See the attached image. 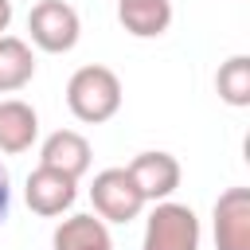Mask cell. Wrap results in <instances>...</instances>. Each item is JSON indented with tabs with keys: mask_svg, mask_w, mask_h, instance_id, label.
Segmentation results:
<instances>
[{
	"mask_svg": "<svg viewBox=\"0 0 250 250\" xmlns=\"http://www.w3.org/2000/svg\"><path fill=\"white\" fill-rule=\"evenodd\" d=\"M8 211H12V180H8V168L0 160V223L8 219Z\"/></svg>",
	"mask_w": 250,
	"mask_h": 250,
	"instance_id": "5bb4252c",
	"label": "cell"
},
{
	"mask_svg": "<svg viewBox=\"0 0 250 250\" xmlns=\"http://www.w3.org/2000/svg\"><path fill=\"white\" fill-rule=\"evenodd\" d=\"M35 78V55L23 39L0 35V94H16Z\"/></svg>",
	"mask_w": 250,
	"mask_h": 250,
	"instance_id": "7c38bea8",
	"label": "cell"
},
{
	"mask_svg": "<svg viewBox=\"0 0 250 250\" xmlns=\"http://www.w3.org/2000/svg\"><path fill=\"white\" fill-rule=\"evenodd\" d=\"M8 23H12V0H0V35L8 31Z\"/></svg>",
	"mask_w": 250,
	"mask_h": 250,
	"instance_id": "9a60e30c",
	"label": "cell"
},
{
	"mask_svg": "<svg viewBox=\"0 0 250 250\" xmlns=\"http://www.w3.org/2000/svg\"><path fill=\"white\" fill-rule=\"evenodd\" d=\"M90 141L74 129H55L47 141H43V152H39V164L43 168H55L70 180H82L90 172Z\"/></svg>",
	"mask_w": 250,
	"mask_h": 250,
	"instance_id": "ba28073f",
	"label": "cell"
},
{
	"mask_svg": "<svg viewBox=\"0 0 250 250\" xmlns=\"http://www.w3.org/2000/svg\"><path fill=\"white\" fill-rule=\"evenodd\" d=\"M66 109L86 125L109 121L121 109V78L102 62L78 66L70 74V82H66Z\"/></svg>",
	"mask_w": 250,
	"mask_h": 250,
	"instance_id": "6da1fadb",
	"label": "cell"
},
{
	"mask_svg": "<svg viewBox=\"0 0 250 250\" xmlns=\"http://www.w3.org/2000/svg\"><path fill=\"white\" fill-rule=\"evenodd\" d=\"M145 250H199V219L188 203H156L145 223Z\"/></svg>",
	"mask_w": 250,
	"mask_h": 250,
	"instance_id": "3957f363",
	"label": "cell"
},
{
	"mask_svg": "<svg viewBox=\"0 0 250 250\" xmlns=\"http://www.w3.org/2000/svg\"><path fill=\"white\" fill-rule=\"evenodd\" d=\"M51 246L55 250H113V238L98 215H70L55 227Z\"/></svg>",
	"mask_w": 250,
	"mask_h": 250,
	"instance_id": "30bf717a",
	"label": "cell"
},
{
	"mask_svg": "<svg viewBox=\"0 0 250 250\" xmlns=\"http://www.w3.org/2000/svg\"><path fill=\"white\" fill-rule=\"evenodd\" d=\"M117 4H125V0H117Z\"/></svg>",
	"mask_w": 250,
	"mask_h": 250,
	"instance_id": "2e32d148",
	"label": "cell"
},
{
	"mask_svg": "<svg viewBox=\"0 0 250 250\" xmlns=\"http://www.w3.org/2000/svg\"><path fill=\"white\" fill-rule=\"evenodd\" d=\"M117 20L137 39H156L172 23V0H125L117 4Z\"/></svg>",
	"mask_w": 250,
	"mask_h": 250,
	"instance_id": "8fae6325",
	"label": "cell"
},
{
	"mask_svg": "<svg viewBox=\"0 0 250 250\" xmlns=\"http://www.w3.org/2000/svg\"><path fill=\"white\" fill-rule=\"evenodd\" d=\"M23 199H27V207H31L35 215L55 219V215H62V211L74 207V199H78V180H70V176H62V172L39 164V168L27 176V184H23Z\"/></svg>",
	"mask_w": 250,
	"mask_h": 250,
	"instance_id": "5b68a950",
	"label": "cell"
},
{
	"mask_svg": "<svg viewBox=\"0 0 250 250\" xmlns=\"http://www.w3.org/2000/svg\"><path fill=\"white\" fill-rule=\"evenodd\" d=\"M35 137H39V113L20 98L0 102V152L4 156L27 152L35 145Z\"/></svg>",
	"mask_w": 250,
	"mask_h": 250,
	"instance_id": "9c48e42d",
	"label": "cell"
},
{
	"mask_svg": "<svg viewBox=\"0 0 250 250\" xmlns=\"http://www.w3.org/2000/svg\"><path fill=\"white\" fill-rule=\"evenodd\" d=\"M90 199H94V215L102 223H133L145 211V195L137 191V184L125 168H102L94 176Z\"/></svg>",
	"mask_w": 250,
	"mask_h": 250,
	"instance_id": "277c9868",
	"label": "cell"
},
{
	"mask_svg": "<svg viewBox=\"0 0 250 250\" xmlns=\"http://www.w3.org/2000/svg\"><path fill=\"white\" fill-rule=\"evenodd\" d=\"M27 31H31V43L39 51L66 55V51H74V43L82 35V20L66 0H39L27 12Z\"/></svg>",
	"mask_w": 250,
	"mask_h": 250,
	"instance_id": "7a4b0ae2",
	"label": "cell"
},
{
	"mask_svg": "<svg viewBox=\"0 0 250 250\" xmlns=\"http://www.w3.org/2000/svg\"><path fill=\"white\" fill-rule=\"evenodd\" d=\"M125 172L133 176V184H137V191L145 195V203H164V199L180 188V160H176L172 152H160V148L133 156V164H129Z\"/></svg>",
	"mask_w": 250,
	"mask_h": 250,
	"instance_id": "8992f818",
	"label": "cell"
},
{
	"mask_svg": "<svg viewBox=\"0 0 250 250\" xmlns=\"http://www.w3.org/2000/svg\"><path fill=\"white\" fill-rule=\"evenodd\" d=\"M215 246L250 250V188H227L215 199Z\"/></svg>",
	"mask_w": 250,
	"mask_h": 250,
	"instance_id": "52a82bcc",
	"label": "cell"
},
{
	"mask_svg": "<svg viewBox=\"0 0 250 250\" xmlns=\"http://www.w3.org/2000/svg\"><path fill=\"white\" fill-rule=\"evenodd\" d=\"M215 90L227 105L246 109L250 105V55H230L215 74Z\"/></svg>",
	"mask_w": 250,
	"mask_h": 250,
	"instance_id": "4fadbf2b",
	"label": "cell"
}]
</instances>
